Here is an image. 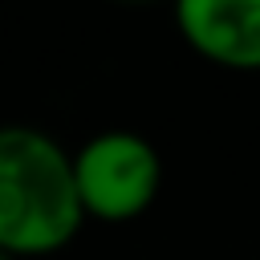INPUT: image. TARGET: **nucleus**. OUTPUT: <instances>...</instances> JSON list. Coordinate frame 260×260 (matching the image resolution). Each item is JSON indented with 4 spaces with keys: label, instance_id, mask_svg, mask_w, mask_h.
Wrapping results in <instances>:
<instances>
[{
    "label": "nucleus",
    "instance_id": "nucleus-2",
    "mask_svg": "<svg viewBox=\"0 0 260 260\" xmlns=\"http://www.w3.org/2000/svg\"><path fill=\"white\" fill-rule=\"evenodd\" d=\"M73 179L85 219L130 223L162 187V158L138 130H98L73 150Z\"/></svg>",
    "mask_w": 260,
    "mask_h": 260
},
{
    "label": "nucleus",
    "instance_id": "nucleus-4",
    "mask_svg": "<svg viewBox=\"0 0 260 260\" xmlns=\"http://www.w3.org/2000/svg\"><path fill=\"white\" fill-rule=\"evenodd\" d=\"M110 4H134L138 8V4H171V0H110Z\"/></svg>",
    "mask_w": 260,
    "mask_h": 260
},
{
    "label": "nucleus",
    "instance_id": "nucleus-1",
    "mask_svg": "<svg viewBox=\"0 0 260 260\" xmlns=\"http://www.w3.org/2000/svg\"><path fill=\"white\" fill-rule=\"evenodd\" d=\"M85 223L73 150L49 130L0 126V252L12 260L61 252Z\"/></svg>",
    "mask_w": 260,
    "mask_h": 260
},
{
    "label": "nucleus",
    "instance_id": "nucleus-3",
    "mask_svg": "<svg viewBox=\"0 0 260 260\" xmlns=\"http://www.w3.org/2000/svg\"><path fill=\"white\" fill-rule=\"evenodd\" d=\"M183 45L228 73H260V0H171Z\"/></svg>",
    "mask_w": 260,
    "mask_h": 260
}]
</instances>
